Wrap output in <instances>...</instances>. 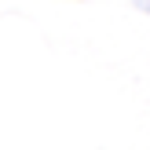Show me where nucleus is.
<instances>
[{
  "instance_id": "obj_1",
  "label": "nucleus",
  "mask_w": 150,
  "mask_h": 150,
  "mask_svg": "<svg viewBox=\"0 0 150 150\" xmlns=\"http://www.w3.org/2000/svg\"><path fill=\"white\" fill-rule=\"evenodd\" d=\"M132 4H136L139 11H150V0H132Z\"/></svg>"
}]
</instances>
